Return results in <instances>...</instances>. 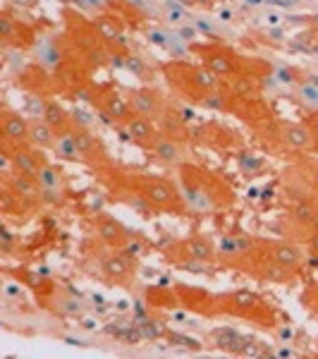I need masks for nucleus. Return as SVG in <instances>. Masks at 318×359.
Listing matches in <instances>:
<instances>
[{"instance_id": "nucleus-1", "label": "nucleus", "mask_w": 318, "mask_h": 359, "mask_svg": "<svg viewBox=\"0 0 318 359\" xmlns=\"http://www.w3.org/2000/svg\"><path fill=\"white\" fill-rule=\"evenodd\" d=\"M177 182H180L184 199H187L189 211L211 213L225 211L235 204V189L223 175L208 170L199 163H184L177 165Z\"/></svg>"}, {"instance_id": "nucleus-2", "label": "nucleus", "mask_w": 318, "mask_h": 359, "mask_svg": "<svg viewBox=\"0 0 318 359\" xmlns=\"http://www.w3.org/2000/svg\"><path fill=\"white\" fill-rule=\"evenodd\" d=\"M120 182L127 189H132L137 196L146 201V206L153 213H170V216H182L189 211L187 199L180 187V182L163 175H151V172H120L115 170Z\"/></svg>"}, {"instance_id": "nucleus-3", "label": "nucleus", "mask_w": 318, "mask_h": 359, "mask_svg": "<svg viewBox=\"0 0 318 359\" xmlns=\"http://www.w3.org/2000/svg\"><path fill=\"white\" fill-rule=\"evenodd\" d=\"M189 53L199 57L201 65L211 69L221 82H228V79L237 77V74H254V77L265 79L273 72V67L268 62L258 60V57H244L237 53L235 48L218 41H208V43L192 41L189 43Z\"/></svg>"}, {"instance_id": "nucleus-4", "label": "nucleus", "mask_w": 318, "mask_h": 359, "mask_svg": "<svg viewBox=\"0 0 318 359\" xmlns=\"http://www.w3.org/2000/svg\"><path fill=\"white\" fill-rule=\"evenodd\" d=\"M62 20H65V43L72 53L84 57L91 67L108 65L113 60L111 46H108L96 22L86 20L82 13L72 8L62 10Z\"/></svg>"}, {"instance_id": "nucleus-5", "label": "nucleus", "mask_w": 318, "mask_h": 359, "mask_svg": "<svg viewBox=\"0 0 318 359\" xmlns=\"http://www.w3.org/2000/svg\"><path fill=\"white\" fill-rule=\"evenodd\" d=\"M160 72H163L167 86L184 103H192V106H201V101L223 84L211 69H206L204 65H192L182 57H172V60L163 62Z\"/></svg>"}, {"instance_id": "nucleus-6", "label": "nucleus", "mask_w": 318, "mask_h": 359, "mask_svg": "<svg viewBox=\"0 0 318 359\" xmlns=\"http://www.w3.org/2000/svg\"><path fill=\"white\" fill-rule=\"evenodd\" d=\"M221 302V314L230 318H240L263 331H273L275 326H280V311L275 309L273 302L258 294L249 287H237V290L221 292L218 294Z\"/></svg>"}, {"instance_id": "nucleus-7", "label": "nucleus", "mask_w": 318, "mask_h": 359, "mask_svg": "<svg viewBox=\"0 0 318 359\" xmlns=\"http://www.w3.org/2000/svg\"><path fill=\"white\" fill-rule=\"evenodd\" d=\"M160 257L165 264H172L182 271H192V273H206L208 266L218 264V245L206 235H189L180 240L165 242L160 247Z\"/></svg>"}, {"instance_id": "nucleus-8", "label": "nucleus", "mask_w": 318, "mask_h": 359, "mask_svg": "<svg viewBox=\"0 0 318 359\" xmlns=\"http://www.w3.org/2000/svg\"><path fill=\"white\" fill-rule=\"evenodd\" d=\"M204 343L211 350L225 352V355H237V357H273V345H268L265 340H258L254 335L240 333L237 328L221 326L206 333Z\"/></svg>"}, {"instance_id": "nucleus-9", "label": "nucleus", "mask_w": 318, "mask_h": 359, "mask_svg": "<svg viewBox=\"0 0 318 359\" xmlns=\"http://www.w3.org/2000/svg\"><path fill=\"white\" fill-rule=\"evenodd\" d=\"M280 189L290 204L318 199V165L311 161H297L280 175Z\"/></svg>"}, {"instance_id": "nucleus-10", "label": "nucleus", "mask_w": 318, "mask_h": 359, "mask_svg": "<svg viewBox=\"0 0 318 359\" xmlns=\"http://www.w3.org/2000/svg\"><path fill=\"white\" fill-rule=\"evenodd\" d=\"M91 106L101 115L103 120H108L115 127H125L134 118V108H132L130 96H125L115 84H96L91 86Z\"/></svg>"}, {"instance_id": "nucleus-11", "label": "nucleus", "mask_w": 318, "mask_h": 359, "mask_svg": "<svg viewBox=\"0 0 318 359\" xmlns=\"http://www.w3.org/2000/svg\"><path fill=\"white\" fill-rule=\"evenodd\" d=\"M254 247H256L265 259H270L273 264L282 266V269L292 271V273H297V276L306 264V254L302 245L287 240V237H273V240H268V237H256Z\"/></svg>"}, {"instance_id": "nucleus-12", "label": "nucleus", "mask_w": 318, "mask_h": 359, "mask_svg": "<svg viewBox=\"0 0 318 359\" xmlns=\"http://www.w3.org/2000/svg\"><path fill=\"white\" fill-rule=\"evenodd\" d=\"M98 278L115 287L132 285L137 278V259L127 249H111L98 259Z\"/></svg>"}, {"instance_id": "nucleus-13", "label": "nucleus", "mask_w": 318, "mask_h": 359, "mask_svg": "<svg viewBox=\"0 0 318 359\" xmlns=\"http://www.w3.org/2000/svg\"><path fill=\"white\" fill-rule=\"evenodd\" d=\"M3 156L10 163V170L20 172V175H25V177H32V180H39L41 170L50 163L43 149L34 147V144H29V142L27 144L3 142Z\"/></svg>"}, {"instance_id": "nucleus-14", "label": "nucleus", "mask_w": 318, "mask_h": 359, "mask_svg": "<svg viewBox=\"0 0 318 359\" xmlns=\"http://www.w3.org/2000/svg\"><path fill=\"white\" fill-rule=\"evenodd\" d=\"M172 287H175L177 299H180V309L201 318H223L218 294L208 292L201 285H187V283H175Z\"/></svg>"}, {"instance_id": "nucleus-15", "label": "nucleus", "mask_w": 318, "mask_h": 359, "mask_svg": "<svg viewBox=\"0 0 318 359\" xmlns=\"http://www.w3.org/2000/svg\"><path fill=\"white\" fill-rule=\"evenodd\" d=\"M192 144L213 149V151H240L242 137H240V132H235L230 125L211 120V123L199 125L192 132Z\"/></svg>"}, {"instance_id": "nucleus-16", "label": "nucleus", "mask_w": 318, "mask_h": 359, "mask_svg": "<svg viewBox=\"0 0 318 359\" xmlns=\"http://www.w3.org/2000/svg\"><path fill=\"white\" fill-rule=\"evenodd\" d=\"M225 86V84H223ZM230 115L240 118L242 123H247L249 127H261V125H268L273 118V108L265 98L258 94V96H237V94H230L228 98V111Z\"/></svg>"}, {"instance_id": "nucleus-17", "label": "nucleus", "mask_w": 318, "mask_h": 359, "mask_svg": "<svg viewBox=\"0 0 318 359\" xmlns=\"http://www.w3.org/2000/svg\"><path fill=\"white\" fill-rule=\"evenodd\" d=\"M72 137L79 147V154H82L84 165L94 168V170H101V168L111 165V156H108L106 144H103V139L98 137L91 127L77 125L72 130Z\"/></svg>"}, {"instance_id": "nucleus-18", "label": "nucleus", "mask_w": 318, "mask_h": 359, "mask_svg": "<svg viewBox=\"0 0 318 359\" xmlns=\"http://www.w3.org/2000/svg\"><path fill=\"white\" fill-rule=\"evenodd\" d=\"M130 101L132 108H134L137 115H144V118H151L158 123V118L165 113V108L170 106V101L163 96V91L155 89V86H137V89H130Z\"/></svg>"}, {"instance_id": "nucleus-19", "label": "nucleus", "mask_w": 318, "mask_h": 359, "mask_svg": "<svg viewBox=\"0 0 318 359\" xmlns=\"http://www.w3.org/2000/svg\"><path fill=\"white\" fill-rule=\"evenodd\" d=\"M94 230H96L98 240H101V245H106L108 249H125L132 242L130 230L106 211L94 216Z\"/></svg>"}, {"instance_id": "nucleus-20", "label": "nucleus", "mask_w": 318, "mask_h": 359, "mask_svg": "<svg viewBox=\"0 0 318 359\" xmlns=\"http://www.w3.org/2000/svg\"><path fill=\"white\" fill-rule=\"evenodd\" d=\"M123 130H125V137L130 139L134 147L141 149L144 154L151 151L153 144L158 142V137H160L158 123L151 118H144V115H134V118H132Z\"/></svg>"}, {"instance_id": "nucleus-21", "label": "nucleus", "mask_w": 318, "mask_h": 359, "mask_svg": "<svg viewBox=\"0 0 318 359\" xmlns=\"http://www.w3.org/2000/svg\"><path fill=\"white\" fill-rule=\"evenodd\" d=\"M254 249V237L251 235H242V233H230L223 235L221 242H218V264L223 266H233L237 262L247 257Z\"/></svg>"}, {"instance_id": "nucleus-22", "label": "nucleus", "mask_w": 318, "mask_h": 359, "mask_svg": "<svg viewBox=\"0 0 318 359\" xmlns=\"http://www.w3.org/2000/svg\"><path fill=\"white\" fill-rule=\"evenodd\" d=\"M29 127H32V120H29L25 113L15 111V108H10V106H3V111H0V132H3V142L27 144Z\"/></svg>"}, {"instance_id": "nucleus-23", "label": "nucleus", "mask_w": 318, "mask_h": 359, "mask_svg": "<svg viewBox=\"0 0 318 359\" xmlns=\"http://www.w3.org/2000/svg\"><path fill=\"white\" fill-rule=\"evenodd\" d=\"M0 36H3V43L8 46H15V48H27V46L34 43V29L25 25V22L15 20L10 15V10H5L0 15Z\"/></svg>"}, {"instance_id": "nucleus-24", "label": "nucleus", "mask_w": 318, "mask_h": 359, "mask_svg": "<svg viewBox=\"0 0 318 359\" xmlns=\"http://www.w3.org/2000/svg\"><path fill=\"white\" fill-rule=\"evenodd\" d=\"M184 154H187V144L180 142V139H172L160 132L158 142L153 144V149L146 156L153 158L155 163H163V165H180L184 163Z\"/></svg>"}, {"instance_id": "nucleus-25", "label": "nucleus", "mask_w": 318, "mask_h": 359, "mask_svg": "<svg viewBox=\"0 0 318 359\" xmlns=\"http://www.w3.org/2000/svg\"><path fill=\"white\" fill-rule=\"evenodd\" d=\"M20 86L22 89H27L32 96H43L48 98L50 91H55V79L53 74L46 72L43 65H29L25 72L20 74Z\"/></svg>"}, {"instance_id": "nucleus-26", "label": "nucleus", "mask_w": 318, "mask_h": 359, "mask_svg": "<svg viewBox=\"0 0 318 359\" xmlns=\"http://www.w3.org/2000/svg\"><path fill=\"white\" fill-rule=\"evenodd\" d=\"M158 127H160V132L167 135V137L180 139V142H184V144L192 142V130H189L187 118L182 115V111H180V106H177V103L170 101V106L165 108V113L158 118Z\"/></svg>"}, {"instance_id": "nucleus-27", "label": "nucleus", "mask_w": 318, "mask_h": 359, "mask_svg": "<svg viewBox=\"0 0 318 359\" xmlns=\"http://www.w3.org/2000/svg\"><path fill=\"white\" fill-rule=\"evenodd\" d=\"M43 120L50 125V130H53L57 137L72 135V130L77 127V120H74V115L67 113L65 108H62V103L53 101V98H46Z\"/></svg>"}, {"instance_id": "nucleus-28", "label": "nucleus", "mask_w": 318, "mask_h": 359, "mask_svg": "<svg viewBox=\"0 0 318 359\" xmlns=\"http://www.w3.org/2000/svg\"><path fill=\"white\" fill-rule=\"evenodd\" d=\"M144 302H146V306H153V309H180V299H177L175 287L146 285Z\"/></svg>"}, {"instance_id": "nucleus-29", "label": "nucleus", "mask_w": 318, "mask_h": 359, "mask_svg": "<svg viewBox=\"0 0 318 359\" xmlns=\"http://www.w3.org/2000/svg\"><path fill=\"white\" fill-rule=\"evenodd\" d=\"M57 142V135L50 130V125L43 118H34L32 127H29V144L43 149V151H53Z\"/></svg>"}, {"instance_id": "nucleus-30", "label": "nucleus", "mask_w": 318, "mask_h": 359, "mask_svg": "<svg viewBox=\"0 0 318 359\" xmlns=\"http://www.w3.org/2000/svg\"><path fill=\"white\" fill-rule=\"evenodd\" d=\"M41 192H65V170L55 163H48L39 175Z\"/></svg>"}, {"instance_id": "nucleus-31", "label": "nucleus", "mask_w": 318, "mask_h": 359, "mask_svg": "<svg viewBox=\"0 0 318 359\" xmlns=\"http://www.w3.org/2000/svg\"><path fill=\"white\" fill-rule=\"evenodd\" d=\"M53 151L57 154V158H60V161H67V163H84V161H82V154H79V147H77V142H74V137H72V135L57 137Z\"/></svg>"}, {"instance_id": "nucleus-32", "label": "nucleus", "mask_w": 318, "mask_h": 359, "mask_svg": "<svg viewBox=\"0 0 318 359\" xmlns=\"http://www.w3.org/2000/svg\"><path fill=\"white\" fill-rule=\"evenodd\" d=\"M165 340L172 347H182V350H187V352H201V350H204V343H201V340L192 338V335H184V333L167 331L165 333Z\"/></svg>"}, {"instance_id": "nucleus-33", "label": "nucleus", "mask_w": 318, "mask_h": 359, "mask_svg": "<svg viewBox=\"0 0 318 359\" xmlns=\"http://www.w3.org/2000/svg\"><path fill=\"white\" fill-rule=\"evenodd\" d=\"M237 165H240V170L244 172L247 177L261 175V170H263V161L258 158L256 154H247V151H242L237 156Z\"/></svg>"}, {"instance_id": "nucleus-34", "label": "nucleus", "mask_w": 318, "mask_h": 359, "mask_svg": "<svg viewBox=\"0 0 318 359\" xmlns=\"http://www.w3.org/2000/svg\"><path fill=\"white\" fill-rule=\"evenodd\" d=\"M163 17H165V22H170V25H180V27L192 22L187 5H180V3H167L165 10H163Z\"/></svg>"}, {"instance_id": "nucleus-35", "label": "nucleus", "mask_w": 318, "mask_h": 359, "mask_svg": "<svg viewBox=\"0 0 318 359\" xmlns=\"http://www.w3.org/2000/svg\"><path fill=\"white\" fill-rule=\"evenodd\" d=\"M299 101H302L309 111L318 108V84H311L309 79H304V82L299 84Z\"/></svg>"}, {"instance_id": "nucleus-36", "label": "nucleus", "mask_w": 318, "mask_h": 359, "mask_svg": "<svg viewBox=\"0 0 318 359\" xmlns=\"http://www.w3.org/2000/svg\"><path fill=\"white\" fill-rule=\"evenodd\" d=\"M299 302H302V306L309 311V314H314L318 318V283H311V285L304 287Z\"/></svg>"}, {"instance_id": "nucleus-37", "label": "nucleus", "mask_w": 318, "mask_h": 359, "mask_svg": "<svg viewBox=\"0 0 318 359\" xmlns=\"http://www.w3.org/2000/svg\"><path fill=\"white\" fill-rule=\"evenodd\" d=\"M275 77L280 84H302L304 82V72L302 69H294V67H280L275 72Z\"/></svg>"}, {"instance_id": "nucleus-38", "label": "nucleus", "mask_w": 318, "mask_h": 359, "mask_svg": "<svg viewBox=\"0 0 318 359\" xmlns=\"http://www.w3.org/2000/svg\"><path fill=\"white\" fill-rule=\"evenodd\" d=\"M302 123L309 127L311 139H314V151H318V108H314V111H306Z\"/></svg>"}, {"instance_id": "nucleus-39", "label": "nucleus", "mask_w": 318, "mask_h": 359, "mask_svg": "<svg viewBox=\"0 0 318 359\" xmlns=\"http://www.w3.org/2000/svg\"><path fill=\"white\" fill-rule=\"evenodd\" d=\"M302 352L294 350V347H285V343H280V347H273V357H299Z\"/></svg>"}, {"instance_id": "nucleus-40", "label": "nucleus", "mask_w": 318, "mask_h": 359, "mask_svg": "<svg viewBox=\"0 0 318 359\" xmlns=\"http://www.w3.org/2000/svg\"><path fill=\"white\" fill-rule=\"evenodd\" d=\"M82 5H86V8H91V10H96V13H103V10L108 8V0H82Z\"/></svg>"}, {"instance_id": "nucleus-41", "label": "nucleus", "mask_w": 318, "mask_h": 359, "mask_svg": "<svg viewBox=\"0 0 318 359\" xmlns=\"http://www.w3.org/2000/svg\"><path fill=\"white\" fill-rule=\"evenodd\" d=\"M265 25H270V27L282 25V15L280 13H268V15H265Z\"/></svg>"}, {"instance_id": "nucleus-42", "label": "nucleus", "mask_w": 318, "mask_h": 359, "mask_svg": "<svg viewBox=\"0 0 318 359\" xmlns=\"http://www.w3.org/2000/svg\"><path fill=\"white\" fill-rule=\"evenodd\" d=\"M306 247H309V252H311V254H318V230H314V235L309 237Z\"/></svg>"}, {"instance_id": "nucleus-43", "label": "nucleus", "mask_w": 318, "mask_h": 359, "mask_svg": "<svg viewBox=\"0 0 318 359\" xmlns=\"http://www.w3.org/2000/svg\"><path fill=\"white\" fill-rule=\"evenodd\" d=\"M218 17H221L223 22H233L235 20V13L230 8H223V10H218Z\"/></svg>"}, {"instance_id": "nucleus-44", "label": "nucleus", "mask_w": 318, "mask_h": 359, "mask_svg": "<svg viewBox=\"0 0 318 359\" xmlns=\"http://www.w3.org/2000/svg\"><path fill=\"white\" fill-rule=\"evenodd\" d=\"M244 3H247V5H251V8H256V5H261L263 0H244Z\"/></svg>"}, {"instance_id": "nucleus-45", "label": "nucleus", "mask_w": 318, "mask_h": 359, "mask_svg": "<svg viewBox=\"0 0 318 359\" xmlns=\"http://www.w3.org/2000/svg\"><path fill=\"white\" fill-rule=\"evenodd\" d=\"M314 27H316V34H318V17H314Z\"/></svg>"}, {"instance_id": "nucleus-46", "label": "nucleus", "mask_w": 318, "mask_h": 359, "mask_svg": "<svg viewBox=\"0 0 318 359\" xmlns=\"http://www.w3.org/2000/svg\"><path fill=\"white\" fill-rule=\"evenodd\" d=\"M316 230H318V213H316Z\"/></svg>"}]
</instances>
